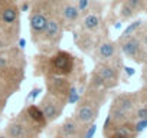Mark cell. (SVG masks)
Returning <instances> with one entry per match:
<instances>
[{"label":"cell","instance_id":"obj_9","mask_svg":"<svg viewBox=\"0 0 147 138\" xmlns=\"http://www.w3.org/2000/svg\"><path fill=\"white\" fill-rule=\"evenodd\" d=\"M63 32H65L63 25H62L61 19L58 17V15L55 13V9H53V13L49 17L48 23H46V27L43 30V35H42L40 42H39L38 46L48 45V48L51 49V52L56 50L58 49V45L61 43V39H62Z\"/></svg>","mask_w":147,"mask_h":138},{"label":"cell","instance_id":"obj_30","mask_svg":"<svg viewBox=\"0 0 147 138\" xmlns=\"http://www.w3.org/2000/svg\"><path fill=\"white\" fill-rule=\"evenodd\" d=\"M143 43H144V45H146V46H147V35H146V36H144V39H143Z\"/></svg>","mask_w":147,"mask_h":138},{"label":"cell","instance_id":"obj_21","mask_svg":"<svg viewBox=\"0 0 147 138\" xmlns=\"http://www.w3.org/2000/svg\"><path fill=\"white\" fill-rule=\"evenodd\" d=\"M90 5H91L90 0H77V6H78V10H80V13H81V15H82V13H85V12L88 10Z\"/></svg>","mask_w":147,"mask_h":138},{"label":"cell","instance_id":"obj_16","mask_svg":"<svg viewBox=\"0 0 147 138\" xmlns=\"http://www.w3.org/2000/svg\"><path fill=\"white\" fill-rule=\"evenodd\" d=\"M111 107H115L127 114H131V111L136 107V96L133 94H120L114 98Z\"/></svg>","mask_w":147,"mask_h":138},{"label":"cell","instance_id":"obj_3","mask_svg":"<svg viewBox=\"0 0 147 138\" xmlns=\"http://www.w3.org/2000/svg\"><path fill=\"white\" fill-rule=\"evenodd\" d=\"M102 102H104V89L95 88L88 84L87 89L84 91V94L80 96L77 102L72 118H75L78 122L84 125L94 124L100 115Z\"/></svg>","mask_w":147,"mask_h":138},{"label":"cell","instance_id":"obj_7","mask_svg":"<svg viewBox=\"0 0 147 138\" xmlns=\"http://www.w3.org/2000/svg\"><path fill=\"white\" fill-rule=\"evenodd\" d=\"M118 84V71L117 68L110 65V63H104V62H98L95 65V69L92 72L90 85L95 86V88H101V89H108L113 88Z\"/></svg>","mask_w":147,"mask_h":138},{"label":"cell","instance_id":"obj_14","mask_svg":"<svg viewBox=\"0 0 147 138\" xmlns=\"http://www.w3.org/2000/svg\"><path fill=\"white\" fill-rule=\"evenodd\" d=\"M121 45V52L124 53L125 58L128 59H133V60H138L140 55H141V42L138 38L136 36H131L123 42H120Z\"/></svg>","mask_w":147,"mask_h":138},{"label":"cell","instance_id":"obj_26","mask_svg":"<svg viewBox=\"0 0 147 138\" xmlns=\"http://www.w3.org/2000/svg\"><path fill=\"white\" fill-rule=\"evenodd\" d=\"M22 12H29L30 10V3L28 2V0H23V3L20 5V7H19Z\"/></svg>","mask_w":147,"mask_h":138},{"label":"cell","instance_id":"obj_25","mask_svg":"<svg viewBox=\"0 0 147 138\" xmlns=\"http://www.w3.org/2000/svg\"><path fill=\"white\" fill-rule=\"evenodd\" d=\"M134 117H136L137 119H147V107H141V108H138V109L136 111Z\"/></svg>","mask_w":147,"mask_h":138},{"label":"cell","instance_id":"obj_29","mask_svg":"<svg viewBox=\"0 0 147 138\" xmlns=\"http://www.w3.org/2000/svg\"><path fill=\"white\" fill-rule=\"evenodd\" d=\"M0 138H7V135L5 134V131H0Z\"/></svg>","mask_w":147,"mask_h":138},{"label":"cell","instance_id":"obj_27","mask_svg":"<svg viewBox=\"0 0 147 138\" xmlns=\"http://www.w3.org/2000/svg\"><path fill=\"white\" fill-rule=\"evenodd\" d=\"M124 71H125V74H127L128 76H133V75L136 74L134 69H133V68H128V66H125V68H124Z\"/></svg>","mask_w":147,"mask_h":138},{"label":"cell","instance_id":"obj_6","mask_svg":"<svg viewBox=\"0 0 147 138\" xmlns=\"http://www.w3.org/2000/svg\"><path fill=\"white\" fill-rule=\"evenodd\" d=\"M43 129L45 128L35 124L26 115L25 109H22L15 118L7 122L5 134L7 135V138H39Z\"/></svg>","mask_w":147,"mask_h":138},{"label":"cell","instance_id":"obj_8","mask_svg":"<svg viewBox=\"0 0 147 138\" xmlns=\"http://www.w3.org/2000/svg\"><path fill=\"white\" fill-rule=\"evenodd\" d=\"M55 13L61 19L65 30H72L81 19V13L77 6V0H53Z\"/></svg>","mask_w":147,"mask_h":138},{"label":"cell","instance_id":"obj_12","mask_svg":"<svg viewBox=\"0 0 147 138\" xmlns=\"http://www.w3.org/2000/svg\"><path fill=\"white\" fill-rule=\"evenodd\" d=\"M87 127L88 125H84V124L78 122L75 118L69 117V118H65L63 122L58 127L55 137H59V138H82Z\"/></svg>","mask_w":147,"mask_h":138},{"label":"cell","instance_id":"obj_4","mask_svg":"<svg viewBox=\"0 0 147 138\" xmlns=\"http://www.w3.org/2000/svg\"><path fill=\"white\" fill-rule=\"evenodd\" d=\"M53 9H55L53 0H35L33 3H30L29 30H30V40L35 45H39L46 23L53 13Z\"/></svg>","mask_w":147,"mask_h":138},{"label":"cell","instance_id":"obj_1","mask_svg":"<svg viewBox=\"0 0 147 138\" xmlns=\"http://www.w3.org/2000/svg\"><path fill=\"white\" fill-rule=\"evenodd\" d=\"M78 59L68 50L56 49L51 53L38 55L35 59V75L38 76H66L75 79L78 76ZM81 71V69H80Z\"/></svg>","mask_w":147,"mask_h":138},{"label":"cell","instance_id":"obj_17","mask_svg":"<svg viewBox=\"0 0 147 138\" xmlns=\"http://www.w3.org/2000/svg\"><path fill=\"white\" fill-rule=\"evenodd\" d=\"M23 109H25L26 115H28L35 124L40 125L42 128H46V127H48V122H46V119H45V117H43L40 108H39L36 104H28Z\"/></svg>","mask_w":147,"mask_h":138},{"label":"cell","instance_id":"obj_11","mask_svg":"<svg viewBox=\"0 0 147 138\" xmlns=\"http://www.w3.org/2000/svg\"><path fill=\"white\" fill-rule=\"evenodd\" d=\"M74 85H75V81H72L66 76H46L45 78L46 92L62 99L65 104L68 101L69 92H71Z\"/></svg>","mask_w":147,"mask_h":138},{"label":"cell","instance_id":"obj_28","mask_svg":"<svg viewBox=\"0 0 147 138\" xmlns=\"http://www.w3.org/2000/svg\"><path fill=\"white\" fill-rule=\"evenodd\" d=\"M105 138H121V137H117V135H113V134H110V135H105Z\"/></svg>","mask_w":147,"mask_h":138},{"label":"cell","instance_id":"obj_15","mask_svg":"<svg viewBox=\"0 0 147 138\" xmlns=\"http://www.w3.org/2000/svg\"><path fill=\"white\" fill-rule=\"evenodd\" d=\"M101 26V16L97 12H91L88 10L87 15H84V17L81 19V29L85 33H95Z\"/></svg>","mask_w":147,"mask_h":138},{"label":"cell","instance_id":"obj_20","mask_svg":"<svg viewBox=\"0 0 147 138\" xmlns=\"http://www.w3.org/2000/svg\"><path fill=\"white\" fill-rule=\"evenodd\" d=\"M133 127H134L136 134H140L144 129H147V119H137V122H134Z\"/></svg>","mask_w":147,"mask_h":138},{"label":"cell","instance_id":"obj_31","mask_svg":"<svg viewBox=\"0 0 147 138\" xmlns=\"http://www.w3.org/2000/svg\"><path fill=\"white\" fill-rule=\"evenodd\" d=\"M55 138H59V137H55Z\"/></svg>","mask_w":147,"mask_h":138},{"label":"cell","instance_id":"obj_2","mask_svg":"<svg viewBox=\"0 0 147 138\" xmlns=\"http://www.w3.org/2000/svg\"><path fill=\"white\" fill-rule=\"evenodd\" d=\"M26 59L19 48H7L0 50V82L12 94H15L25 79Z\"/></svg>","mask_w":147,"mask_h":138},{"label":"cell","instance_id":"obj_13","mask_svg":"<svg viewBox=\"0 0 147 138\" xmlns=\"http://www.w3.org/2000/svg\"><path fill=\"white\" fill-rule=\"evenodd\" d=\"M95 56L100 62L110 63L117 56V45L111 40H102L95 46Z\"/></svg>","mask_w":147,"mask_h":138},{"label":"cell","instance_id":"obj_19","mask_svg":"<svg viewBox=\"0 0 147 138\" xmlns=\"http://www.w3.org/2000/svg\"><path fill=\"white\" fill-rule=\"evenodd\" d=\"M13 94L0 82V114H2V111L5 109V107H6V104H7V99L12 96Z\"/></svg>","mask_w":147,"mask_h":138},{"label":"cell","instance_id":"obj_18","mask_svg":"<svg viewBox=\"0 0 147 138\" xmlns=\"http://www.w3.org/2000/svg\"><path fill=\"white\" fill-rule=\"evenodd\" d=\"M141 23H143L141 20H136V22H133L131 25H128V26L125 27V30L123 32V35L120 36V42H123V40H125V39H128V38L134 36V33L140 29Z\"/></svg>","mask_w":147,"mask_h":138},{"label":"cell","instance_id":"obj_23","mask_svg":"<svg viewBox=\"0 0 147 138\" xmlns=\"http://www.w3.org/2000/svg\"><path fill=\"white\" fill-rule=\"evenodd\" d=\"M95 131H97V125H95V122H94V124H91V125L87 127V129H85L82 138H92L94 134H95Z\"/></svg>","mask_w":147,"mask_h":138},{"label":"cell","instance_id":"obj_10","mask_svg":"<svg viewBox=\"0 0 147 138\" xmlns=\"http://www.w3.org/2000/svg\"><path fill=\"white\" fill-rule=\"evenodd\" d=\"M38 107L40 108V111H42V114H43V117H45V119H46V122L49 125V124L55 122L62 115L66 104L62 99H59V98L45 92V95L40 98Z\"/></svg>","mask_w":147,"mask_h":138},{"label":"cell","instance_id":"obj_5","mask_svg":"<svg viewBox=\"0 0 147 138\" xmlns=\"http://www.w3.org/2000/svg\"><path fill=\"white\" fill-rule=\"evenodd\" d=\"M20 9L16 0H0V35H3L12 45L19 39Z\"/></svg>","mask_w":147,"mask_h":138},{"label":"cell","instance_id":"obj_24","mask_svg":"<svg viewBox=\"0 0 147 138\" xmlns=\"http://www.w3.org/2000/svg\"><path fill=\"white\" fill-rule=\"evenodd\" d=\"M125 5H128L134 12L136 10H138L140 7H141V5H143V0H125Z\"/></svg>","mask_w":147,"mask_h":138},{"label":"cell","instance_id":"obj_22","mask_svg":"<svg viewBox=\"0 0 147 138\" xmlns=\"http://www.w3.org/2000/svg\"><path fill=\"white\" fill-rule=\"evenodd\" d=\"M134 13H136V12H134V10H133V9L128 6V5H125V3L123 5V7H121V16H123L124 19H128V17H131Z\"/></svg>","mask_w":147,"mask_h":138}]
</instances>
